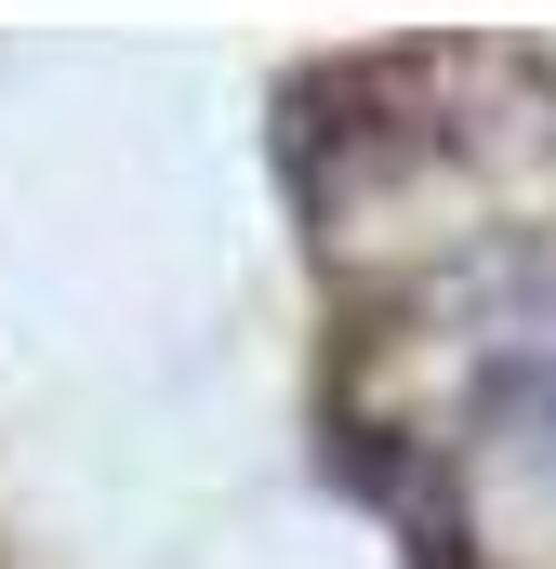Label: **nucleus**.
I'll return each instance as SVG.
<instances>
[{"label": "nucleus", "instance_id": "nucleus-1", "mask_svg": "<svg viewBox=\"0 0 556 569\" xmlns=\"http://www.w3.org/2000/svg\"><path fill=\"white\" fill-rule=\"evenodd\" d=\"M411 477L437 569H556V291H517L490 345L450 358V398L411 425Z\"/></svg>", "mask_w": 556, "mask_h": 569}]
</instances>
